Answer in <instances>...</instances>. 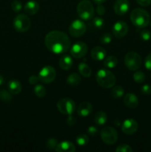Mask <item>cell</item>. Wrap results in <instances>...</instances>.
<instances>
[{
	"label": "cell",
	"mask_w": 151,
	"mask_h": 152,
	"mask_svg": "<svg viewBox=\"0 0 151 152\" xmlns=\"http://www.w3.org/2000/svg\"><path fill=\"white\" fill-rule=\"evenodd\" d=\"M46 48L56 54L66 53L70 48V40L65 33L60 31H52L44 39Z\"/></svg>",
	"instance_id": "6da1fadb"
},
{
	"label": "cell",
	"mask_w": 151,
	"mask_h": 152,
	"mask_svg": "<svg viewBox=\"0 0 151 152\" xmlns=\"http://www.w3.org/2000/svg\"><path fill=\"white\" fill-rule=\"evenodd\" d=\"M130 20L133 25L143 28L149 25L150 17L147 10L142 8H135L130 13Z\"/></svg>",
	"instance_id": "7a4b0ae2"
},
{
	"label": "cell",
	"mask_w": 151,
	"mask_h": 152,
	"mask_svg": "<svg viewBox=\"0 0 151 152\" xmlns=\"http://www.w3.org/2000/svg\"><path fill=\"white\" fill-rule=\"evenodd\" d=\"M96 79L98 84L104 88H111L115 86L116 81L113 73L107 69H101L98 71Z\"/></svg>",
	"instance_id": "3957f363"
},
{
	"label": "cell",
	"mask_w": 151,
	"mask_h": 152,
	"mask_svg": "<svg viewBox=\"0 0 151 152\" xmlns=\"http://www.w3.org/2000/svg\"><path fill=\"white\" fill-rule=\"evenodd\" d=\"M77 13L83 20H90L94 16V7L89 0H82L77 6Z\"/></svg>",
	"instance_id": "277c9868"
},
{
	"label": "cell",
	"mask_w": 151,
	"mask_h": 152,
	"mask_svg": "<svg viewBox=\"0 0 151 152\" xmlns=\"http://www.w3.org/2000/svg\"><path fill=\"white\" fill-rule=\"evenodd\" d=\"M124 64L130 71H137L142 65V58L139 53L130 51L124 56Z\"/></svg>",
	"instance_id": "5b68a950"
},
{
	"label": "cell",
	"mask_w": 151,
	"mask_h": 152,
	"mask_svg": "<svg viewBox=\"0 0 151 152\" xmlns=\"http://www.w3.org/2000/svg\"><path fill=\"white\" fill-rule=\"evenodd\" d=\"M30 19L25 14L18 15L13 19V27L18 32H26L30 29Z\"/></svg>",
	"instance_id": "8992f818"
},
{
	"label": "cell",
	"mask_w": 151,
	"mask_h": 152,
	"mask_svg": "<svg viewBox=\"0 0 151 152\" xmlns=\"http://www.w3.org/2000/svg\"><path fill=\"white\" fill-rule=\"evenodd\" d=\"M57 108L62 114L71 115L76 110V104L71 99L68 97L62 98L57 102Z\"/></svg>",
	"instance_id": "52a82bcc"
},
{
	"label": "cell",
	"mask_w": 151,
	"mask_h": 152,
	"mask_svg": "<svg viewBox=\"0 0 151 152\" xmlns=\"http://www.w3.org/2000/svg\"><path fill=\"white\" fill-rule=\"evenodd\" d=\"M101 137L107 145H113L118 140V133L115 129L107 126L101 131Z\"/></svg>",
	"instance_id": "ba28073f"
},
{
	"label": "cell",
	"mask_w": 151,
	"mask_h": 152,
	"mask_svg": "<svg viewBox=\"0 0 151 152\" xmlns=\"http://www.w3.org/2000/svg\"><path fill=\"white\" fill-rule=\"evenodd\" d=\"M38 78L39 80L43 83L49 84L54 81L56 77V70L53 67L47 65L41 69V71L38 73Z\"/></svg>",
	"instance_id": "9c48e42d"
},
{
	"label": "cell",
	"mask_w": 151,
	"mask_h": 152,
	"mask_svg": "<svg viewBox=\"0 0 151 152\" xmlns=\"http://www.w3.org/2000/svg\"><path fill=\"white\" fill-rule=\"evenodd\" d=\"M87 30L85 23L79 19H76L69 26V33L73 37H80L85 33Z\"/></svg>",
	"instance_id": "30bf717a"
},
{
	"label": "cell",
	"mask_w": 151,
	"mask_h": 152,
	"mask_svg": "<svg viewBox=\"0 0 151 152\" xmlns=\"http://www.w3.org/2000/svg\"><path fill=\"white\" fill-rule=\"evenodd\" d=\"M88 48L86 43L83 42H77L72 47H70V53L73 57L80 59L84 56L87 53Z\"/></svg>",
	"instance_id": "8fae6325"
},
{
	"label": "cell",
	"mask_w": 151,
	"mask_h": 152,
	"mask_svg": "<svg viewBox=\"0 0 151 152\" xmlns=\"http://www.w3.org/2000/svg\"><path fill=\"white\" fill-rule=\"evenodd\" d=\"M127 32H128V26L124 21L116 22L113 27V34L117 39H121L125 37Z\"/></svg>",
	"instance_id": "7c38bea8"
},
{
	"label": "cell",
	"mask_w": 151,
	"mask_h": 152,
	"mask_svg": "<svg viewBox=\"0 0 151 152\" xmlns=\"http://www.w3.org/2000/svg\"><path fill=\"white\" fill-rule=\"evenodd\" d=\"M138 123L133 119H127L124 120L121 126V130L125 134L132 135L138 130Z\"/></svg>",
	"instance_id": "4fadbf2b"
},
{
	"label": "cell",
	"mask_w": 151,
	"mask_h": 152,
	"mask_svg": "<svg viewBox=\"0 0 151 152\" xmlns=\"http://www.w3.org/2000/svg\"><path fill=\"white\" fill-rule=\"evenodd\" d=\"M129 8H130V3L128 0H116L114 3V11L119 16H122L127 13Z\"/></svg>",
	"instance_id": "5bb4252c"
},
{
	"label": "cell",
	"mask_w": 151,
	"mask_h": 152,
	"mask_svg": "<svg viewBox=\"0 0 151 152\" xmlns=\"http://www.w3.org/2000/svg\"><path fill=\"white\" fill-rule=\"evenodd\" d=\"M93 111V106L89 102H83L78 105L77 108V113L78 116L86 117L90 115Z\"/></svg>",
	"instance_id": "9a60e30c"
},
{
	"label": "cell",
	"mask_w": 151,
	"mask_h": 152,
	"mask_svg": "<svg viewBox=\"0 0 151 152\" xmlns=\"http://www.w3.org/2000/svg\"><path fill=\"white\" fill-rule=\"evenodd\" d=\"M55 150L57 152H74L76 151V146L73 142L63 141L58 143Z\"/></svg>",
	"instance_id": "2e32d148"
},
{
	"label": "cell",
	"mask_w": 151,
	"mask_h": 152,
	"mask_svg": "<svg viewBox=\"0 0 151 152\" xmlns=\"http://www.w3.org/2000/svg\"><path fill=\"white\" fill-rule=\"evenodd\" d=\"M24 10L28 15H34L39 10V4L36 1L30 0L25 4Z\"/></svg>",
	"instance_id": "e0dca14e"
},
{
	"label": "cell",
	"mask_w": 151,
	"mask_h": 152,
	"mask_svg": "<svg viewBox=\"0 0 151 152\" xmlns=\"http://www.w3.org/2000/svg\"><path fill=\"white\" fill-rule=\"evenodd\" d=\"M124 103L128 108H135L139 105V99L133 94L128 93L124 96Z\"/></svg>",
	"instance_id": "ac0fdd59"
},
{
	"label": "cell",
	"mask_w": 151,
	"mask_h": 152,
	"mask_svg": "<svg viewBox=\"0 0 151 152\" xmlns=\"http://www.w3.org/2000/svg\"><path fill=\"white\" fill-rule=\"evenodd\" d=\"M91 56L93 59L96 61H102L105 59L106 50L102 47H95L91 50Z\"/></svg>",
	"instance_id": "d6986e66"
},
{
	"label": "cell",
	"mask_w": 151,
	"mask_h": 152,
	"mask_svg": "<svg viewBox=\"0 0 151 152\" xmlns=\"http://www.w3.org/2000/svg\"><path fill=\"white\" fill-rule=\"evenodd\" d=\"M7 87H8V90L12 94H19L22 91V85L19 83L18 80H12L7 84Z\"/></svg>",
	"instance_id": "ffe728a7"
},
{
	"label": "cell",
	"mask_w": 151,
	"mask_h": 152,
	"mask_svg": "<svg viewBox=\"0 0 151 152\" xmlns=\"http://www.w3.org/2000/svg\"><path fill=\"white\" fill-rule=\"evenodd\" d=\"M73 59L68 55H64L59 59V66L62 70L68 71L72 67Z\"/></svg>",
	"instance_id": "44dd1931"
},
{
	"label": "cell",
	"mask_w": 151,
	"mask_h": 152,
	"mask_svg": "<svg viewBox=\"0 0 151 152\" xmlns=\"http://www.w3.org/2000/svg\"><path fill=\"white\" fill-rule=\"evenodd\" d=\"M95 123L99 126H103L107 123V115L104 111H98L96 114H95L94 117Z\"/></svg>",
	"instance_id": "7402d4cb"
},
{
	"label": "cell",
	"mask_w": 151,
	"mask_h": 152,
	"mask_svg": "<svg viewBox=\"0 0 151 152\" xmlns=\"http://www.w3.org/2000/svg\"><path fill=\"white\" fill-rule=\"evenodd\" d=\"M78 71H79L80 74L84 77H90L91 75V68H90L89 65L85 64L84 62H81L78 65Z\"/></svg>",
	"instance_id": "603a6c76"
},
{
	"label": "cell",
	"mask_w": 151,
	"mask_h": 152,
	"mask_svg": "<svg viewBox=\"0 0 151 152\" xmlns=\"http://www.w3.org/2000/svg\"><path fill=\"white\" fill-rule=\"evenodd\" d=\"M81 83V77L76 73H73L67 79V83L71 86H77Z\"/></svg>",
	"instance_id": "cb8c5ba5"
},
{
	"label": "cell",
	"mask_w": 151,
	"mask_h": 152,
	"mask_svg": "<svg viewBox=\"0 0 151 152\" xmlns=\"http://www.w3.org/2000/svg\"><path fill=\"white\" fill-rule=\"evenodd\" d=\"M124 90L121 86H113L111 89L110 94L111 96L114 99H119L121 96L124 95Z\"/></svg>",
	"instance_id": "d4e9b609"
},
{
	"label": "cell",
	"mask_w": 151,
	"mask_h": 152,
	"mask_svg": "<svg viewBox=\"0 0 151 152\" xmlns=\"http://www.w3.org/2000/svg\"><path fill=\"white\" fill-rule=\"evenodd\" d=\"M118 65V59L114 56H108L104 60V65L107 68H113Z\"/></svg>",
	"instance_id": "484cf974"
},
{
	"label": "cell",
	"mask_w": 151,
	"mask_h": 152,
	"mask_svg": "<svg viewBox=\"0 0 151 152\" xmlns=\"http://www.w3.org/2000/svg\"><path fill=\"white\" fill-rule=\"evenodd\" d=\"M88 137L87 135L84 134H78V136L76 137V142L77 145H79L80 147H84L88 143Z\"/></svg>",
	"instance_id": "4316f807"
},
{
	"label": "cell",
	"mask_w": 151,
	"mask_h": 152,
	"mask_svg": "<svg viewBox=\"0 0 151 152\" xmlns=\"http://www.w3.org/2000/svg\"><path fill=\"white\" fill-rule=\"evenodd\" d=\"M33 91L34 94L39 98H43L47 94V90L41 85H37V86H36L33 88Z\"/></svg>",
	"instance_id": "83f0119b"
},
{
	"label": "cell",
	"mask_w": 151,
	"mask_h": 152,
	"mask_svg": "<svg viewBox=\"0 0 151 152\" xmlns=\"http://www.w3.org/2000/svg\"><path fill=\"white\" fill-rule=\"evenodd\" d=\"M92 24H93V26L95 28H96V29H101L105 25V21L100 16H96V17L93 18Z\"/></svg>",
	"instance_id": "f1b7e54d"
},
{
	"label": "cell",
	"mask_w": 151,
	"mask_h": 152,
	"mask_svg": "<svg viewBox=\"0 0 151 152\" xmlns=\"http://www.w3.org/2000/svg\"><path fill=\"white\" fill-rule=\"evenodd\" d=\"M133 80L137 83H142L145 80V74L142 71H136L133 74Z\"/></svg>",
	"instance_id": "f546056e"
},
{
	"label": "cell",
	"mask_w": 151,
	"mask_h": 152,
	"mask_svg": "<svg viewBox=\"0 0 151 152\" xmlns=\"http://www.w3.org/2000/svg\"><path fill=\"white\" fill-rule=\"evenodd\" d=\"M113 37L112 35H111L110 33H105V34H103L100 37V42L101 43L105 45L110 44V43L112 42Z\"/></svg>",
	"instance_id": "4dcf8cb0"
},
{
	"label": "cell",
	"mask_w": 151,
	"mask_h": 152,
	"mask_svg": "<svg viewBox=\"0 0 151 152\" xmlns=\"http://www.w3.org/2000/svg\"><path fill=\"white\" fill-rule=\"evenodd\" d=\"M12 94L10 91L6 90H3L0 91V99L4 102H9L12 99Z\"/></svg>",
	"instance_id": "1f68e13d"
},
{
	"label": "cell",
	"mask_w": 151,
	"mask_h": 152,
	"mask_svg": "<svg viewBox=\"0 0 151 152\" xmlns=\"http://www.w3.org/2000/svg\"><path fill=\"white\" fill-rule=\"evenodd\" d=\"M58 143L59 142H58L56 139H55V138H49L47 142H46V147L50 150L55 149Z\"/></svg>",
	"instance_id": "d6a6232c"
},
{
	"label": "cell",
	"mask_w": 151,
	"mask_h": 152,
	"mask_svg": "<svg viewBox=\"0 0 151 152\" xmlns=\"http://www.w3.org/2000/svg\"><path fill=\"white\" fill-rule=\"evenodd\" d=\"M116 152H132L133 151V148L130 146V145H127V144H121V145H118L115 149Z\"/></svg>",
	"instance_id": "836d02e7"
},
{
	"label": "cell",
	"mask_w": 151,
	"mask_h": 152,
	"mask_svg": "<svg viewBox=\"0 0 151 152\" xmlns=\"http://www.w3.org/2000/svg\"><path fill=\"white\" fill-rule=\"evenodd\" d=\"M22 4L21 1H18V0H15L11 3V8L16 13H19L21 10H22Z\"/></svg>",
	"instance_id": "e575fe53"
},
{
	"label": "cell",
	"mask_w": 151,
	"mask_h": 152,
	"mask_svg": "<svg viewBox=\"0 0 151 152\" xmlns=\"http://www.w3.org/2000/svg\"><path fill=\"white\" fill-rule=\"evenodd\" d=\"M140 37L144 41H149L151 38V34L147 30H144L141 32Z\"/></svg>",
	"instance_id": "d590c367"
},
{
	"label": "cell",
	"mask_w": 151,
	"mask_h": 152,
	"mask_svg": "<svg viewBox=\"0 0 151 152\" xmlns=\"http://www.w3.org/2000/svg\"><path fill=\"white\" fill-rule=\"evenodd\" d=\"M144 66L147 69L151 71V53H150L145 58Z\"/></svg>",
	"instance_id": "8d00e7d4"
},
{
	"label": "cell",
	"mask_w": 151,
	"mask_h": 152,
	"mask_svg": "<svg viewBox=\"0 0 151 152\" xmlns=\"http://www.w3.org/2000/svg\"><path fill=\"white\" fill-rule=\"evenodd\" d=\"M141 91H142V94H143L149 95L151 94V86H149V85H144L141 88Z\"/></svg>",
	"instance_id": "74e56055"
},
{
	"label": "cell",
	"mask_w": 151,
	"mask_h": 152,
	"mask_svg": "<svg viewBox=\"0 0 151 152\" xmlns=\"http://www.w3.org/2000/svg\"><path fill=\"white\" fill-rule=\"evenodd\" d=\"M38 81H39V78H38V77H36L35 75L30 76L28 79V82L30 85H36Z\"/></svg>",
	"instance_id": "f35d334b"
},
{
	"label": "cell",
	"mask_w": 151,
	"mask_h": 152,
	"mask_svg": "<svg viewBox=\"0 0 151 152\" xmlns=\"http://www.w3.org/2000/svg\"><path fill=\"white\" fill-rule=\"evenodd\" d=\"M96 11H97V13L99 15V16H103V15L105 13V12H106V9H105V7H104L102 4H98Z\"/></svg>",
	"instance_id": "ab89813d"
},
{
	"label": "cell",
	"mask_w": 151,
	"mask_h": 152,
	"mask_svg": "<svg viewBox=\"0 0 151 152\" xmlns=\"http://www.w3.org/2000/svg\"><path fill=\"white\" fill-rule=\"evenodd\" d=\"M87 133L90 136H96V134L98 133V129L95 126H90L87 129Z\"/></svg>",
	"instance_id": "60d3db41"
},
{
	"label": "cell",
	"mask_w": 151,
	"mask_h": 152,
	"mask_svg": "<svg viewBox=\"0 0 151 152\" xmlns=\"http://www.w3.org/2000/svg\"><path fill=\"white\" fill-rule=\"evenodd\" d=\"M136 1L142 7H147L151 4V0H136Z\"/></svg>",
	"instance_id": "b9f144b4"
},
{
	"label": "cell",
	"mask_w": 151,
	"mask_h": 152,
	"mask_svg": "<svg viewBox=\"0 0 151 152\" xmlns=\"http://www.w3.org/2000/svg\"><path fill=\"white\" fill-rule=\"evenodd\" d=\"M69 116L70 117H68V123L69 125H73L74 123H76V119L73 118L72 116H70V115H69Z\"/></svg>",
	"instance_id": "7bdbcfd3"
},
{
	"label": "cell",
	"mask_w": 151,
	"mask_h": 152,
	"mask_svg": "<svg viewBox=\"0 0 151 152\" xmlns=\"http://www.w3.org/2000/svg\"><path fill=\"white\" fill-rule=\"evenodd\" d=\"M105 1H106V0H93V1H94V2L97 4H103Z\"/></svg>",
	"instance_id": "ee69618b"
},
{
	"label": "cell",
	"mask_w": 151,
	"mask_h": 152,
	"mask_svg": "<svg viewBox=\"0 0 151 152\" xmlns=\"http://www.w3.org/2000/svg\"><path fill=\"white\" fill-rule=\"evenodd\" d=\"M3 83H4V78H3L2 76L0 74V86H1Z\"/></svg>",
	"instance_id": "f6af8a7d"
},
{
	"label": "cell",
	"mask_w": 151,
	"mask_h": 152,
	"mask_svg": "<svg viewBox=\"0 0 151 152\" xmlns=\"http://www.w3.org/2000/svg\"><path fill=\"white\" fill-rule=\"evenodd\" d=\"M150 25H151V22H150Z\"/></svg>",
	"instance_id": "bcb514c9"
}]
</instances>
